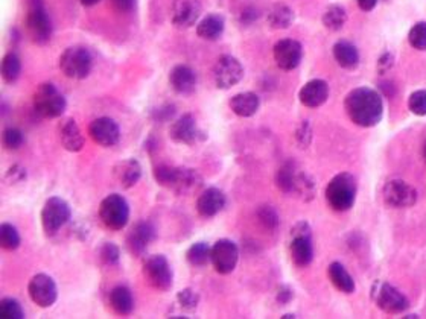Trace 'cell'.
I'll use <instances>...</instances> for the list:
<instances>
[{
  "label": "cell",
  "instance_id": "6da1fadb",
  "mask_svg": "<svg viewBox=\"0 0 426 319\" xmlns=\"http://www.w3.org/2000/svg\"><path fill=\"white\" fill-rule=\"evenodd\" d=\"M344 108L349 119L363 128L378 125L383 114L382 98L370 87H358L350 91L346 98Z\"/></svg>",
  "mask_w": 426,
  "mask_h": 319
},
{
  "label": "cell",
  "instance_id": "7a4b0ae2",
  "mask_svg": "<svg viewBox=\"0 0 426 319\" xmlns=\"http://www.w3.org/2000/svg\"><path fill=\"white\" fill-rule=\"evenodd\" d=\"M356 199V180L353 175L342 172L333 176L326 187V201L335 212H347Z\"/></svg>",
  "mask_w": 426,
  "mask_h": 319
},
{
  "label": "cell",
  "instance_id": "3957f363",
  "mask_svg": "<svg viewBox=\"0 0 426 319\" xmlns=\"http://www.w3.org/2000/svg\"><path fill=\"white\" fill-rule=\"evenodd\" d=\"M26 29L29 38L38 46H45L52 38V22L43 0H28Z\"/></svg>",
  "mask_w": 426,
  "mask_h": 319
},
{
  "label": "cell",
  "instance_id": "277c9868",
  "mask_svg": "<svg viewBox=\"0 0 426 319\" xmlns=\"http://www.w3.org/2000/svg\"><path fill=\"white\" fill-rule=\"evenodd\" d=\"M34 108L46 119H56L64 114L68 102H66L64 95L52 82H43L40 84L34 93Z\"/></svg>",
  "mask_w": 426,
  "mask_h": 319
},
{
  "label": "cell",
  "instance_id": "5b68a950",
  "mask_svg": "<svg viewBox=\"0 0 426 319\" xmlns=\"http://www.w3.org/2000/svg\"><path fill=\"white\" fill-rule=\"evenodd\" d=\"M101 222L112 231H121L130 221V204L119 193H112L99 205Z\"/></svg>",
  "mask_w": 426,
  "mask_h": 319
},
{
  "label": "cell",
  "instance_id": "8992f818",
  "mask_svg": "<svg viewBox=\"0 0 426 319\" xmlns=\"http://www.w3.org/2000/svg\"><path fill=\"white\" fill-rule=\"evenodd\" d=\"M291 260L298 267H306L314 260V245H312V230L307 222H298L291 230L289 243Z\"/></svg>",
  "mask_w": 426,
  "mask_h": 319
},
{
  "label": "cell",
  "instance_id": "52a82bcc",
  "mask_svg": "<svg viewBox=\"0 0 426 319\" xmlns=\"http://www.w3.org/2000/svg\"><path fill=\"white\" fill-rule=\"evenodd\" d=\"M60 69L70 79H86L93 69V56L82 46L68 47L60 56Z\"/></svg>",
  "mask_w": 426,
  "mask_h": 319
},
{
  "label": "cell",
  "instance_id": "ba28073f",
  "mask_svg": "<svg viewBox=\"0 0 426 319\" xmlns=\"http://www.w3.org/2000/svg\"><path fill=\"white\" fill-rule=\"evenodd\" d=\"M144 277L149 286L158 292H168L174 284V271L169 260L163 254L148 256L144 260Z\"/></svg>",
  "mask_w": 426,
  "mask_h": 319
},
{
  "label": "cell",
  "instance_id": "9c48e42d",
  "mask_svg": "<svg viewBox=\"0 0 426 319\" xmlns=\"http://www.w3.org/2000/svg\"><path fill=\"white\" fill-rule=\"evenodd\" d=\"M72 208L66 199L60 196L49 198L41 210V225L46 236L52 238L70 221Z\"/></svg>",
  "mask_w": 426,
  "mask_h": 319
},
{
  "label": "cell",
  "instance_id": "30bf717a",
  "mask_svg": "<svg viewBox=\"0 0 426 319\" xmlns=\"http://www.w3.org/2000/svg\"><path fill=\"white\" fill-rule=\"evenodd\" d=\"M244 78V67L231 55H222L213 65V81L216 88L230 90Z\"/></svg>",
  "mask_w": 426,
  "mask_h": 319
},
{
  "label": "cell",
  "instance_id": "8fae6325",
  "mask_svg": "<svg viewBox=\"0 0 426 319\" xmlns=\"http://www.w3.org/2000/svg\"><path fill=\"white\" fill-rule=\"evenodd\" d=\"M212 265L221 275H229L236 270L239 262V248L230 239H220L212 247Z\"/></svg>",
  "mask_w": 426,
  "mask_h": 319
},
{
  "label": "cell",
  "instance_id": "7c38bea8",
  "mask_svg": "<svg viewBox=\"0 0 426 319\" xmlns=\"http://www.w3.org/2000/svg\"><path fill=\"white\" fill-rule=\"evenodd\" d=\"M28 293L32 303L41 309L52 307L58 298V289L52 277L47 274H37L28 284Z\"/></svg>",
  "mask_w": 426,
  "mask_h": 319
},
{
  "label": "cell",
  "instance_id": "4fadbf2b",
  "mask_svg": "<svg viewBox=\"0 0 426 319\" xmlns=\"http://www.w3.org/2000/svg\"><path fill=\"white\" fill-rule=\"evenodd\" d=\"M373 298L378 307L390 315L402 313L409 307L408 298L388 283L379 284V288L373 292Z\"/></svg>",
  "mask_w": 426,
  "mask_h": 319
},
{
  "label": "cell",
  "instance_id": "5bb4252c",
  "mask_svg": "<svg viewBox=\"0 0 426 319\" xmlns=\"http://www.w3.org/2000/svg\"><path fill=\"white\" fill-rule=\"evenodd\" d=\"M383 201L393 208H406L416 204L417 192L402 180H391L383 187Z\"/></svg>",
  "mask_w": 426,
  "mask_h": 319
},
{
  "label": "cell",
  "instance_id": "9a60e30c",
  "mask_svg": "<svg viewBox=\"0 0 426 319\" xmlns=\"http://www.w3.org/2000/svg\"><path fill=\"white\" fill-rule=\"evenodd\" d=\"M169 136L175 143L195 145L197 141L206 139L204 132L198 128L195 117L192 114H183L171 125Z\"/></svg>",
  "mask_w": 426,
  "mask_h": 319
},
{
  "label": "cell",
  "instance_id": "2e32d148",
  "mask_svg": "<svg viewBox=\"0 0 426 319\" xmlns=\"http://www.w3.org/2000/svg\"><path fill=\"white\" fill-rule=\"evenodd\" d=\"M157 238V231L153 222L149 221H139L132 226L127 236V248L132 256L140 257L145 254L146 248Z\"/></svg>",
  "mask_w": 426,
  "mask_h": 319
},
{
  "label": "cell",
  "instance_id": "e0dca14e",
  "mask_svg": "<svg viewBox=\"0 0 426 319\" xmlns=\"http://www.w3.org/2000/svg\"><path fill=\"white\" fill-rule=\"evenodd\" d=\"M303 47L297 40L283 38L274 46V60L282 70H294L302 63Z\"/></svg>",
  "mask_w": 426,
  "mask_h": 319
},
{
  "label": "cell",
  "instance_id": "ac0fdd59",
  "mask_svg": "<svg viewBox=\"0 0 426 319\" xmlns=\"http://www.w3.org/2000/svg\"><path fill=\"white\" fill-rule=\"evenodd\" d=\"M201 3L199 0H174L171 10V20L175 28L188 29L198 22L201 15Z\"/></svg>",
  "mask_w": 426,
  "mask_h": 319
},
{
  "label": "cell",
  "instance_id": "d6986e66",
  "mask_svg": "<svg viewBox=\"0 0 426 319\" xmlns=\"http://www.w3.org/2000/svg\"><path fill=\"white\" fill-rule=\"evenodd\" d=\"M89 134L95 143L104 148H112L118 145L121 139L119 125L113 119H110V117H99V119L91 122L89 127Z\"/></svg>",
  "mask_w": 426,
  "mask_h": 319
},
{
  "label": "cell",
  "instance_id": "ffe728a7",
  "mask_svg": "<svg viewBox=\"0 0 426 319\" xmlns=\"http://www.w3.org/2000/svg\"><path fill=\"white\" fill-rule=\"evenodd\" d=\"M225 204H227V198L224 192L218 187H208L197 199V212L206 219H211L222 212Z\"/></svg>",
  "mask_w": 426,
  "mask_h": 319
},
{
  "label": "cell",
  "instance_id": "44dd1931",
  "mask_svg": "<svg viewBox=\"0 0 426 319\" xmlns=\"http://www.w3.org/2000/svg\"><path fill=\"white\" fill-rule=\"evenodd\" d=\"M203 186V176L190 167H177L175 178L169 190L177 195H190Z\"/></svg>",
  "mask_w": 426,
  "mask_h": 319
},
{
  "label": "cell",
  "instance_id": "7402d4cb",
  "mask_svg": "<svg viewBox=\"0 0 426 319\" xmlns=\"http://www.w3.org/2000/svg\"><path fill=\"white\" fill-rule=\"evenodd\" d=\"M329 98V86L323 79H312L306 82L298 93V99L305 107L317 108L323 105Z\"/></svg>",
  "mask_w": 426,
  "mask_h": 319
},
{
  "label": "cell",
  "instance_id": "603a6c76",
  "mask_svg": "<svg viewBox=\"0 0 426 319\" xmlns=\"http://www.w3.org/2000/svg\"><path fill=\"white\" fill-rule=\"evenodd\" d=\"M169 84L178 95H190L197 88V73L189 65L178 64L169 73Z\"/></svg>",
  "mask_w": 426,
  "mask_h": 319
},
{
  "label": "cell",
  "instance_id": "cb8c5ba5",
  "mask_svg": "<svg viewBox=\"0 0 426 319\" xmlns=\"http://www.w3.org/2000/svg\"><path fill=\"white\" fill-rule=\"evenodd\" d=\"M113 176L122 189H131L142 178V166L137 160L127 158L113 167Z\"/></svg>",
  "mask_w": 426,
  "mask_h": 319
},
{
  "label": "cell",
  "instance_id": "d4e9b609",
  "mask_svg": "<svg viewBox=\"0 0 426 319\" xmlns=\"http://www.w3.org/2000/svg\"><path fill=\"white\" fill-rule=\"evenodd\" d=\"M60 140L63 148L69 153H79L84 148V137L73 119H66L60 125Z\"/></svg>",
  "mask_w": 426,
  "mask_h": 319
},
{
  "label": "cell",
  "instance_id": "484cf974",
  "mask_svg": "<svg viewBox=\"0 0 426 319\" xmlns=\"http://www.w3.org/2000/svg\"><path fill=\"white\" fill-rule=\"evenodd\" d=\"M259 107H261V99L256 93L252 91H245V93H238L230 99V108L231 111L239 117H252L257 113Z\"/></svg>",
  "mask_w": 426,
  "mask_h": 319
},
{
  "label": "cell",
  "instance_id": "4316f807",
  "mask_svg": "<svg viewBox=\"0 0 426 319\" xmlns=\"http://www.w3.org/2000/svg\"><path fill=\"white\" fill-rule=\"evenodd\" d=\"M225 22L224 17L220 14H208L207 17L198 23L197 26V33L199 38L207 40V41H216L221 38L224 33Z\"/></svg>",
  "mask_w": 426,
  "mask_h": 319
},
{
  "label": "cell",
  "instance_id": "83f0119b",
  "mask_svg": "<svg viewBox=\"0 0 426 319\" xmlns=\"http://www.w3.org/2000/svg\"><path fill=\"white\" fill-rule=\"evenodd\" d=\"M108 299H110L112 309L121 316H128L135 310V298L127 286L113 288Z\"/></svg>",
  "mask_w": 426,
  "mask_h": 319
},
{
  "label": "cell",
  "instance_id": "f1b7e54d",
  "mask_svg": "<svg viewBox=\"0 0 426 319\" xmlns=\"http://www.w3.org/2000/svg\"><path fill=\"white\" fill-rule=\"evenodd\" d=\"M333 58L342 67V69L352 70L356 69L359 64V52L358 49L346 40H340L333 46Z\"/></svg>",
  "mask_w": 426,
  "mask_h": 319
},
{
  "label": "cell",
  "instance_id": "f546056e",
  "mask_svg": "<svg viewBox=\"0 0 426 319\" xmlns=\"http://www.w3.org/2000/svg\"><path fill=\"white\" fill-rule=\"evenodd\" d=\"M328 275L332 281L333 286H335L340 292L342 293H353L356 286L355 280L352 279V275L347 272V270L342 266L340 262H333L328 267Z\"/></svg>",
  "mask_w": 426,
  "mask_h": 319
},
{
  "label": "cell",
  "instance_id": "4dcf8cb0",
  "mask_svg": "<svg viewBox=\"0 0 426 319\" xmlns=\"http://www.w3.org/2000/svg\"><path fill=\"white\" fill-rule=\"evenodd\" d=\"M266 19L273 29H287L294 22V13L285 3H275L270 8Z\"/></svg>",
  "mask_w": 426,
  "mask_h": 319
},
{
  "label": "cell",
  "instance_id": "1f68e13d",
  "mask_svg": "<svg viewBox=\"0 0 426 319\" xmlns=\"http://www.w3.org/2000/svg\"><path fill=\"white\" fill-rule=\"evenodd\" d=\"M186 260L195 267L206 266L212 260V247L207 242H197L186 251Z\"/></svg>",
  "mask_w": 426,
  "mask_h": 319
},
{
  "label": "cell",
  "instance_id": "d6a6232c",
  "mask_svg": "<svg viewBox=\"0 0 426 319\" xmlns=\"http://www.w3.org/2000/svg\"><path fill=\"white\" fill-rule=\"evenodd\" d=\"M297 171L296 167L291 163H287L285 166H282L275 175V182H277V187L287 193V195H292L296 190V180H297Z\"/></svg>",
  "mask_w": 426,
  "mask_h": 319
},
{
  "label": "cell",
  "instance_id": "836d02e7",
  "mask_svg": "<svg viewBox=\"0 0 426 319\" xmlns=\"http://www.w3.org/2000/svg\"><path fill=\"white\" fill-rule=\"evenodd\" d=\"M0 72H2V78L6 84H14L20 78L22 73L20 58L14 52L6 54L2 60V69H0Z\"/></svg>",
  "mask_w": 426,
  "mask_h": 319
},
{
  "label": "cell",
  "instance_id": "e575fe53",
  "mask_svg": "<svg viewBox=\"0 0 426 319\" xmlns=\"http://www.w3.org/2000/svg\"><path fill=\"white\" fill-rule=\"evenodd\" d=\"M347 14L346 10L340 5H332L323 14V24L329 31H340L346 24Z\"/></svg>",
  "mask_w": 426,
  "mask_h": 319
},
{
  "label": "cell",
  "instance_id": "d590c367",
  "mask_svg": "<svg viewBox=\"0 0 426 319\" xmlns=\"http://www.w3.org/2000/svg\"><path fill=\"white\" fill-rule=\"evenodd\" d=\"M22 243L20 234L11 224H2L0 225V247L5 251H15Z\"/></svg>",
  "mask_w": 426,
  "mask_h": 319
},
{
  "label": "cell",
  "instance_id": "8d00e7d4",
  "mask_svg": "<svg viewBox=\"0 0 426 319\" xmlns=\"http://www.w3.org/2000/svg\"><path fill=\"white\" fill-rule=\"evenodd\" d=\"M257 221L261 224L265 230L268 231H275L280 225V217L277 212L271 205H262L257 210Z\"/></svg>",
  "mask_w": 426,
  "mask_h": 319
},
{
  "label": "cell",
  "instance_id": "74e56055",
  "mask_svg": "<svg viewBox=\"0 0 426 319\" xmlns=\"http://www.w3.org/2000/svg\"><path fill=\"white\" fill-rule=\"evenodd\" d=\"M294 195L300 196L303 201H311L315 196V184L311 176L303 172L297 173Z\"/></svg>",
  "mask_w": 426,
  "mask_h": 319
},
{
  "label": "cell",
  "instance_id": "f35d334b",
  "mask_svg": "<svg viewBox=\"0 0 426 319\" xmlns=\"http://www.w3.org/2000/svg\"><path fill=\"white\" fill-rule=\"evenodd\" d=\"M0 318L2 319H24V312L17 299L3 298L0 299Z\"/></svg>",
  "mask_w": 426,
  "mask_h": 319
},
{
  "label": "cell",
  "instance_id": "ab89813d",
  "mask_svg": "<svg viewBox=\"0 0 426 319\" xmlns=\"http://www.w3.org/2000/svg\"><path fill=\"white\" fill-rule=\"evenodd\" d=\"M99 258L105 266H118L121 260V249L113 242H105L99 249Z\"/></svg>",
  "mask_w": 426,
  "mask_h": 319
},
{
  "label": "cell",
  "instance_id": "60d3db41",
  "mask_svg": "<svg viewBox=\"0 0 426 319\" xmlns=\"http://www.w3.org/2000/svg\"><path fill=\"white\" fill-rule=\"evenodd\" d=\"M2 143L8 150H17L24 145V134L19 128H6L2 134Z\"/></svg>",
  "mask_w": 426,
  "mask_h": 319
},
{
  "label": "cell",
  "instance_id": "b9f144b4",
  "mask_svg": "<svg viewBox=\"0 0 426 319\" xmlns=\"http://www.w3.org/2000/svg\"><path fill=\"white\" fill-rule=\"evenodd\" d=\"M408 41L417 50H426V22L416 23L408 33Z\"/></svg>",
  "mask_w": 426,
  "mask_h": 319
},
{
  "label": "cell",
  "instance_id": "7bdbcfd3",
  "mask_svg": "<svg viewBox=\"0 0 426 319\" xmlns=\"http://www.w3.org/2000/svg\"><path fill=\"white\" fill-rule=\"evenodd\" d=\"M177 301H178V304H180L181 309L188 310V312H194V310L199 304V295H198L197 290L186 288V289H183L177 293Z\"/></svg>",
  "mask_w": 426,
  "mask_h": 319
},
{
  "label": "cell",
  "instance_id": "ee69618b",
  "mask_svg": "<svg viewBox=\"0 0 426 319\" xmlns=\"http://www.w3.org/2000/svg\"><path fill=\"white\" fill-rule=\"evenodd\" d=\"M175 171H177V167H174V166L158 164L157 167H154V180L160 184L162 187L171 189V184L175 176Z\"/></svg>",
  "mask_w": 426,
  "mask_h": 319
},
{
  "label": "cell",
  "instance_id": "f6af8a7d",
  "mask_svg": "<svg viewBox=\"0 0 426 319\" xmlns=\"http://www.w3.org/2000/svg\"><path fill=\"white\" fill-rule=\"evenodd\" d=\"M409 111L416 116H426V90H417L409 96Z\"/></svg>",
  "mask_w": 426,
  "mask_h": 319
},
{
  "label": "cell",
  "instance_id": "bcb514c9",
  "mask_svg": "<svg viewBox=\"0 0 426 319\" xmlns=\"http://www.w3.org/2000/svg\"><path fill=\"white\" fill-rule=\"evenodd\" d=\"M5 182L8 186H13V184H19L26 180V169H23L22 166L14 164L13 167L8 169V172L5 173Z\"/></svg>",
  "mask_w": 426,
  "mask_h": 319
},
{
  "label": "cell",
  "instance_id": "7dc6e473",
  "mask_svg": "<svg viewBox=\"0 0 426 319\" xmlns=\"http://www.w3.org/2000/svg\"><path fill=\"white\" fill-rule=\"evenodd\" d=\"M175 114V107L174 105H165L160 107L158 110L154 111V119L158 122H168L169 119H172Z\"/></svg>",
  "mask_w": 426,
  "mask_h": 319
},
{
  "label": "cell",
  "instance_id": "c3c4849f",
  "mask_svg": "<svg viewBox=\"0 0 426 319\" xmlns=\"http://www.w3.org/2000/svg\"><path fill=\"white\" fill-rule=\"evenodd\" d=\"M114 10H118L122 14H128L135 10L137 0H112Z\"/></svg>",
  "mask_w": 426,
  "mask_h": 319
},
{
  "label": "cell",
  "instance_id": "681fc988",
  "mask_svg": "<svg viewBox=\"0 0 426 319\" xmlns=\"http://www.w3.org/2000/svg\"><path fill=\"white\" fill-rule=\"evenodd\" d=\"M297 140L302 148H306L309 145V141H311V128H309V123L305 122L302 123V127L297 131Z\"/></svg>",
  "mask_w": 426,
  "mask_h": 319
},
{
  "label": "cell",
  "instance_id": "f907efd6",
  "mask_svg": "<svg viewBox=\"0 0 426 319\" xmlns=\"http://www.w3.org/2000/svg\"><path fill=\"white\" fill-rule=\"evenodd\" d=\"M294 298V290L288 286H282L277 292V301L280 304H288L289 301Z\"/></svg>",
  "mask_w": 426,
  "mask_h": 319
},
{
  "label": "cell",
  "instance_id": "816d5d0a",
  "mask_svg": "<svg viewBox=\"0 0 426 319\" xmlns=\"http://www.w3.org/2000/svg\"><path fill=\"white\" fill-rule=\"evenodd\" d=\"M391 65H393V55H391V54H383V55L379 58V61H378L379 72H381V73H386L387 70L391 69Z\"/></svg>",
  "mask_w": 426,
  "mask_h": 319
},
{
  "label": "cell",
  "instance_id": "f5cc1de1",
  "mask_svg": "<svg viewBox=\"0 0 426 319\" xmlns=\"http://www.w3.org/2000/svg\"><path fill=\"white\" fill-rule=\"evenodd\" d=\"M259 17V11L254 10V8H247V10L241 14V22L242 23H253L254 20H257Z\"/></svg>",
  "mask_w": 426,
  "mask_h": 319
},
{
  "label": "cell",
  "instance_id": "db71d44e",
  "mask_svg": "<svg viewBox=\"0 0 426 319\" xmlns=\"http://www.w3.org/2000/svg\"><path fill=\"white\" fill-rule=\"evenodd\" d=\"M376 3H378V0H358L359 8H361V10L365 11V13L374 10Z\"/></svg>",
  "mask_w": 426,
  "mask_h": 319
},
{
  "label": "cell",
  "instance_id": "11a10c76",
  "mask_svg": "<svg viewBox=\"0 0 426 319\" xmlns=\"http://www.w3.org/2000/svg\"><path fill=\"white\" fill-rule=\"evenodd\" d=\"M99 2H101V0H79V3H81L82 6H95V5H98Z\"/></svg>",
  "mask_w": 426,
  "mask_h": 319
},
{
  "label": "cell",
  "instance_id": "9f6ffc18",
  "mask_svg": "<svg viewBox=\"0 0 426 319\" xmlns=\"http://www.w3.org/2000/svg\"><path fill=\"white\" fill-rule=\"evenodd\" d=\"M283 318H285V319H289V318H296V316H294V315H285V316H283Z\"/></svg>",
  "mask_w": 426,
  "mask_h": 319
},
{
  "label": "cell",
  "instance_id": "6f0895ef",
  "mask_svg": "<svg viewBox=\"0 0 426 319\" xmlns=\"http://www.w3.org/2000/svg\"><path fill=\"white\" fill-rule=\"evenodd\" d=\"M423 157H425V160H426V143H425V148H423Z\"/></svg>",
  "mask_w": 426,
  "mask_h": 319
}]
</instances>
